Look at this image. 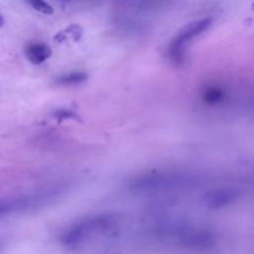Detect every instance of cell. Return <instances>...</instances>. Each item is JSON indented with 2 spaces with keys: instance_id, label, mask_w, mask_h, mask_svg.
I'll return each instance as SVG.
<instances>
[{
  "instance_id": "cell-1",
  "label": "cell",
  "mask_w": 254,
  "mask_h": 254,
  "mask_svg": "<svg viewBox=\"0 0 254 254\" xmlns=\"http://www.w3.org/2000/svg\"><path fill=\"white\" fill-rule=\"evenodd\" d=\"M200 177L190 172H156L140 175L129 182L135 193H160L185 190L200 184Z\"/></svg>"
},
{
  "instance_id": "cell-2",
  "label": "cell",
  "mask_w": 254,
  "mask_h": 254,
  "mask_svg": "<svg viewBox=\"0 0 254 254\" xmlns=\"http://www.w3.org/2000/svg\"><path fill=\"white\" fill-rule=\"evenodd\" d=\"M120 221L115 213H99L86 217L70 225L62 235L63 244L69 247L78 246L94 235L103 234L112 230Z\"/></svg>"
},
{
  "instance_id": "cell-3",
  "label": "cell",
  "mask_w": 254,
  "mask_h": 254,
  "mask_svg": "<svg viewBox=\"0 0 254 254\" xmlns=\"http://www.w3.org/2000/svg\"><path fill=\"white\" fill-rule=\"evenodd\" d=\"M211 23V18H203L195 20L185 26L173 39L170 45L169 57L171 61L176 64H181L184 62L185 51L188 43L207 30Z\"/></svg>"
},
{
  "instance_id": "cell-4",
  "label": "cell",
  "mask_w": 254,
  "mask_h": 254,
  "mask_svg": "<svg viewBox=\"0 0 254 254\" xmlns=\"http://www.w3.org/2000/svg\"><path fill=\"white\" fill-rule=\"evenodd\" d=\"M240 196V190L235 188H220L207 191L202 196V203L209 209H217L236 201Z\"/></svg>"
},
{
  "instance_id": "cell-5",
  "label": "cell",
  "mask_w": 254,
  "mask_h": 254,
  "mask_svg": "<svg viewBox=\"0 0 254 254\" xmlns=\"http://www.w3.org/2000/svg\"><path fill=\"white\" fill-rule=\"evenodd\" d=\"M25 54L32 64H40L51 57L52 50L45 43H30L25 48Z\"/></svg>"
},
{
  "instance_id": "cell-6",
  "label": "cell",
  "mask_w": 254,
  "mask_h": 254,
  "mask_svg": "<svg viewBox=\"0 0 254 254\" xmlns=\"http://www.w3.org/2000/svg\"><path fill=\"white\" fill-rule=\"evenodd\" d=\"M87 78V74L84 71H73L59 76L56 81L62 85H73L84 81Z\"/></svg>"
},
{
  "instance_id": "cell-7",
  "label": "cell",
  "mask_w": 254,
  "mask_h": 254,
  "mask_svg": "<svg viewBox=\"0 0 254 254\" xmlns=\"http://www.w3.org/2000/svg\"><path fill=\"white\" fill-rule=\"evenodd\" d=\"M223 97H224L223 90L216 86L206 88L202 94V98L204 102H206L207 104L219 103L223 100Z\"/></svg>"
},
{
  "instance_id": "cell-8",
  "label": "cell",
  "mask_w": 254,
  "mask_h": 254,
  "mask_svg": "<svg viewBox=\"0 0 254 254\" xmlns=\"http://www.w3.org/2000/svg\"><path fill=\"white\" fill-rule=\"evenodd\" d=\"M27 2L35 10H37L43 14L52 15L54 13V8L44 0H27Z\"/></svg>"
},
{
  "instance_id": "cell-9",
  "label": "cell",
  "mask_w": 254,
  "mask_h": 254,
  "mask_svg": "<svg viewBox=\"0 0 254 254\" xmlns=\"http://www.w3.org/2000/svg\"><path fill=\"white\" fill-rule=\"evenodd\" d=\"M54 116L59 120H65V119H75L78 120L79 117L77 116V114L75 112H73L72 110H68V109H61V110H57L54 113Z\"/></svg>"
},
{
  "instance_id": "cell-10",
  "label": "cell",
  "mask_w": 254,
  "mask_h": 254,
  "mask_svg": "<svg viewBox=\"0 0 254 254\" xmlns=\"http://www.w3.org/2000/svg\"><path fill=\"white\" fill-rule=\"evenodd\" d=\"M4 25V18L0 15V28Z\"/></svg>"
},
{
  "instance_id": "cell-11",
  "label": "cell",
  "mask_w": 254,
  "mask_h": 254,
  "mask_svg": "<svg viewBox=\"0 0 254 254\" xmlns=\"http://www.w3.org/2000/svg\"><path fill=\"white\" fill-rule=\"evenodd\" d=\"M5 209H6V206L3 205V204H0V213L3 212V211H5Z\"/></svg>"
},
{
  "instance_id": "cell-12",
  "label": "cell",
  "mask_w": 254,
  "mask_h": 254,
  "mask_svg": "<svg viewBox=\"0 0 254 254\" xmlns=\"http://www.w3.org/2000/svg\"><path fill=\"white\" fill-rule=\"evenodd\" d=\"M62 1H67V0H62Z\"/></svg>"
}]
</instances>
